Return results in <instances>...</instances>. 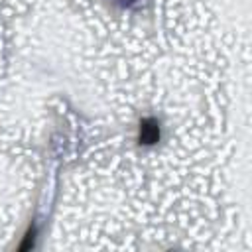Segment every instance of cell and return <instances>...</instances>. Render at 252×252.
<instances>
[{"label": "cell", "instance_id": "1", "mask_svg": "<svg viewBox=\"0 0 252 252\" xmlns=\"http://www.w3.org/2000/svg\"><path fill=\"white\" fill-rule=\"evenodd\" d=\"M159 140V124L156 118H144L140 122V144H156Z\"/></svg>", "mask_w": 252, "mask_h": 252}, {"label": "cell", "instance_id": "2", "mask_svg": "<svg viewBox=\"0 0 252 252\" xmlns=\"http://www.w3.org/2000/svg\"><path fill=\"white\" fill-rule=\"evenodd\" d=\"M116 6H120V8H134V6H138L142 0H112Z\"/></svg>", "mask_w": 252, "mask_h": 252}]
</instances>
